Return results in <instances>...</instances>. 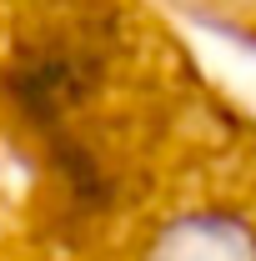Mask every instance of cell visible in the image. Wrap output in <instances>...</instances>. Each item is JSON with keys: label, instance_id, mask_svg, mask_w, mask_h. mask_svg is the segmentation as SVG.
I'll return each mask as SVG.
<instances>
[{"label": "cell", "instance_id": "obj_1", "mask_svg": "<svg viewBox=\"0 0 256 261\" xmlns=\"http://www.w3.org/2000/svg\"><path fill=\"white\" fill-rule=\"evenodd\" d=\"M146 261H256V236L231 211H186L156 236Z\"/></svg>", "mask_w": 256, "mask_h": 261}]
</instances>
